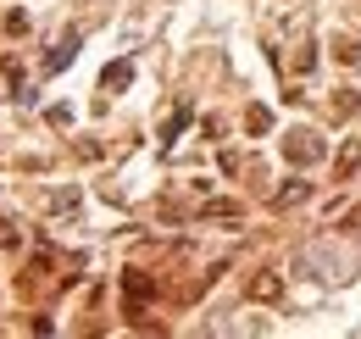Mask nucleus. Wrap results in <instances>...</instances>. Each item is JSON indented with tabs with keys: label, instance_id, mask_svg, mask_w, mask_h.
<instances>
[{
	"label": "nucleus",
	"instance_id": "1",
	"mask_svg": "<svg viewBox=\"0 0 361 339\" xmlns=\"http://www.w3.org/2000/svg\"><path fill=\"white\" fill-rule=\"evenodd\" d=\"M278 290H283V278H278V273H262V278L250 284V300H278Z\"/></svg>",
	"mask_w": 361,
	"mask_h": 339
},
{
	"label": "nucleus",
	"instance_id": "2",
	"mask_svg": "<svg viewBox=\"0 0 361 339\" xmlns=\"http://www.w3.org/2000/svg\"><path fill=\"white\" fill-rule=\"evenodd\" d=\"M73 56H78V34H67V40L56 44V50H50V61H45V67H50V73H56V67H61V61H73Z\"/></svg>",
	"mask_w": 361,
	"mask_h": 339
},
{
	"label": "nucleus",
	"instance_id": "3",
	"mask_svg": "<svg viewBox=\"0 0 361 339\" xmlns=\"http://www.w3.org/2000/svg\"><path fill=\"white\" fill-rule=\"evenodd\" d=\"M128 73H134L128 61H117V67H106V89H123V84H128Z\"/></svg>",
	"mask_w": 361,
	"mask_h": 339
},
{
	"label": "nucleus",
	"instance_id": "4",
	"mask_svg": "<svg viewBox=\"0 0 361 339\" xmlns=\"http://www.w3.org/2000/svg\"><path fill=\"white\" fill-rule=\"evenodd\" d=\"M295 156H300V162H312V156H317V145H312V133H295Z\"/></svg>",
	"mask_w": 361,
	"mask_h": 339
}]
</instances>
